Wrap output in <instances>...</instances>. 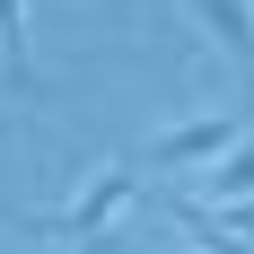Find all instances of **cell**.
I'll return each mask as SVG.
<instances>
[{
    "label": "cell",
    "instance_id": "1",
    "mask_svg": "<svg viewBox=\"0 0 254 254\" xmlns=\"http://www.w3.org/2000/svg\"><path fill=\"white\" fill-rule=\"evenodd\" d=\"M131 193H140V176L131 167H97V176L79 184L62 210H44L35 219V237H62V246H79V254H114L123 237H114V219L131 210Z\"/></svg>",
    "mask_w": 254,
    "mask_h": 254
},
{
    "label": "cell",
    "instance_id": "2",
    "mask_svg": "<svg viewBox=\"0 0 254 254\" xmlns=\"http://www.w3.org/2000/svg\"><path fill=\"white\" fill-rule=\"evenodd\" d=\"M237 140H246V114H237V105L184 114V123L149 131V176H193V167H210V158H228Z\"/></svg>",
    "mask_w": 254,
    "mask_h": 254
},
{
    "label": "cell",
    "instance_id": "3",
    "mask_svg": "<svg viewBox=\"0 0 254 254\" xmlns=\"http://www.w3.org/2000/svg\"><path fill=\"white\" fill-rule=\"evenodd\" d=\"M193 176H202L193 210H219V219H246V184H254V158H246V140H237L228 158H210V167H193Z\"/></svg>",
    "mask_w": 254,
    "mask_h": 254
},
{
    "label": "cell",
    "instance_id": "4",
    "mask_svg": "<svg viewBox=\"0 0 254 254\" xmlns=\"http://www.w3.org/2000/svg\"><path fill=\"white\" fill-rule=\"evenodd\" d=\"M184 9H193V18H202V35H210V44H219V53H228V62H237V53H246V0H184Z\"/></svg>",
    "mask_w": 254,
    "mask_h": 254
},
{
    "label": "cell",
    "instance_id": "5",
    "mask_svg": "<svg viewBox=\"0 0 254 254\" xmlns=\"http://www.w3.org/2000/svg\"><path fill=\"white\" fill-rule=\"evenodd\" d=\"M193 254H246V219H210V210H184Z\"/></svg>",
    "mask_w": 254,
    "mask_h": 254
},
{
    "label": "cell",
    "instance_id": "6",
    "mask_svg": "<svg viewBox=\"0 0 254 254\" xmlns=\"http://www.w3.org/2000/svg\"><path fill=\"white\" fill-rule=\"evenodd\" d=\"M0 62L9 79H26V0H0Z\"/></svg>",
    "mask_w": 254,
    "mask_h": 254
}]
</instances>
